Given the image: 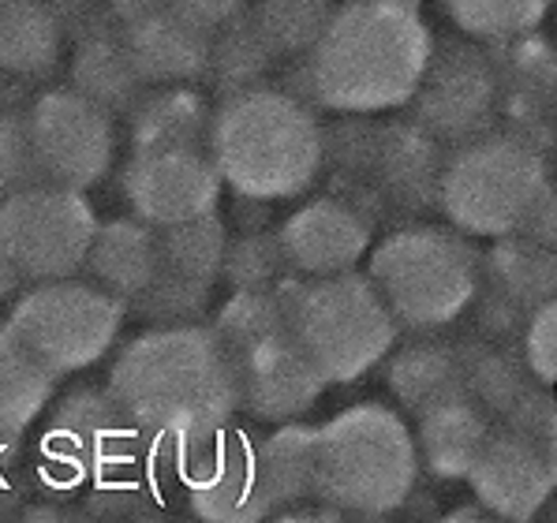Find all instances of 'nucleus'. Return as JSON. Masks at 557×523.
<instances>
[{
	"label": "nucleus",
	"mask_w": 557,
	"mask_h": 523,
	"mask_svg": "<svg viewBox=\"0 0 557 523\" xmlns=\"http://www.w3.org/2000/svg\"><path fill=\"white\" fill-rule=\"evenodd\" d=\"M434 34L416 8L356 0L333 8L311 53L293 60L285 90L337 116H379L405 109L423 79Z\"/></svg>",
	"instance_id": "1"
},
{
	"label": "nucleus",
	"mask_w": 557,
	"mask_h": 523,
	"mask_svg": "<svg viewBox=\"0 0 557 523\" xmlns=\"http://www.w3.org/2000/svg\"><path fill=\"white\" fill-rule=\"evenodd\" d=\"M109 393L150 441L184 449L221 431L239 411L228 348L206 322L147 325L116 351Z\"/></svg>",
	"instance_id": "2"
},
{
	"label": "nucleus",
	"mask_w": 557,
	"mask_h": 523,
	"mask_svg": "<svg viewBox=\"0 0 557 523\" xmlns=\"http://www.w3.org/2000/svg\"><path fill=\"white\" fill-rule=\"evenodd\" d=\"M210 158L221 184L244 202L296 199L325 169V127L307 101L262 83L218 98Z\"/></svg>",
	"instance_id": "3"
},
{
	"label": "nucleus",
	"mask_w": 557,
	"mask_h": 523,
	"mask_svg": "<svg viewBox=\"0 0 557 523\" xmlns=\"http://www.w3.org/2000/svg\"><path fill=\"white\" fill-rule=\"evenodd\" d=\"M445 146L416 120L374 124L371 116H345L325 132V169L337 179L341 199L367 217H416L438 210Z\"/></svg>",
	"instance_id": "4"
},
{
	"label": "nucleus",
	"mask_w": 557,
	"mask_h": 523,
	"mask_svg": "<svg viewBox=\"0 0 557 523\" xmlns=\"http://www.w3.org/2000/svg\"><path fill=\"white\" fill-rule=\"evenodd\" d=\"M273 296L281 299L299 348L314 363L325 385L359 382L397 345L400 325L385 307L374 281L359 270L330 277L288 273Z\"/></svg>",
	"instance_id": "5"
},
{
	"label": "nucleus",
	"mask_w": 557,
	"mask_h": 523,
	"mask_svg": "<svg viewBox=\"0 0 557 523\" xmlns=\"http://www.w3.org/2000/svg\"><path fill=\"white\" fill-rule=\"evenodd\" d=\"M416 434L385 404H352L319 426V501L341 516H389L416 494Z\"/></svg>",
	"instance_id": "6"
},
{
	"label": "nucleus",
	"mask_w": 557,
	"mask_h": 523,
	"mask_svg": "<svg viewBox=\"0 0 557 523\" xmlns=\"http://www.w3.org/2000/svg\"><path fill=\"white\" fill-rule=\"evenodd\" d=\"M210 325L233 359L239 411L259 423H293L319 404L325 378L299 348L273 291H233Z\"/></svg>",
	"instance_id": "7"
},
{
	"label": "nucleus",
	"mask_w": 557,
	"mask_h": 523,
	"mask_svg": "<svg viewBox=\"0 0 557 523\" xmlns=\"http://www.w3.org/2000/svg\"><path fill=\"white\" fill-rule=\"evenodd\" d=\"M367 277L382 291L400 329L434 333L475 303L483 251L453 225H405L367 254Z\"/></svg>",
	"instance_id": "8"
},
{
	"label": "nucleus",
	"mask_w": 557,
	"mask_h": 523,
	"mask_svg": "<svg viewBox=\"0 0 557 523\" xmlns=\"http://www.w3.org/2000/svg\"><path fill=\"white\" fill-rule=\"evenodd\" d=\"M550 179V153L494 127L445 150L438 210L457 233L502 239L517 233Z\"/></svg>",
	"instance_id": "9"
},
{
	"label": "nucleus",
	"mask_w": 557,
	"mask_h": 523,
	"mask_svg": "<svg viewBox=\"0 0 557 523\" xmlns=\"http://www.w3.org/2000/svg\"><path fill=\"white\" fill-rule=\"evenodd\" d=\"M127 303L94 281L60 277L20 291L8 311V329L27 345L57 378L101 363L116 345Z\"/></svg>",
	"instance_id": "10"
},
{
	"label": "nucleus",
	"mask_w": 557,
	"mask_h": 523,
	"mask_svg": "<svg viewBox=\"0 0 557 523\" xmlns=\"http://www.w3.org/2000/svg\"><path fill=\"white\" fill-rule=\"evenodd\" d=\"M150 449V437L127 419L116 397L94 385L64 393L49 411L46 434H41V483L60 494L79 486H98L109 478L127 475Z\"/></svg>",
	"instance_id": "11"
},
{
	"label": "nucleus",
	"mask_w": 557,
	"mask_h": 523,
	"mask_svg": "<svg viewBox=\"0 0 557 523\" xmlns=\"http://www.w3.org/2000/svg\"><path fill=\"white\" fill-rule=\"evenodd\" d=\"M98 225L87 191L38 184L0 202V251L27 285L75 277L87 265Z\"/></svg>",
	"instance_id": "12"
},
{
	"label": "nucleus",
	"mask_w": 557,
	"mask_h": 523,
	"mask_svg": "<svg viewBox=\"0 0 557 523\" xmlns=\"http://www.w3.org/2000/svg\"><path fill=\"white\" fill-rule=\"evenodd\" d=\"M405 109L445 150L494 132L498 127V75H494L491 49L475 38L434 41L423 79Z\"/></svg>",
	"instance_id": "13"
},
{
	"label": "nucleus",
	"mask_w": 557,
	"mask_h": 523,
	"mask_svg": "<svg viewBox=\"0 0 557 523\" xmlns=\"http://www.w3.org/2000/svg\"><path fill=\"white\" fill-rule=\"evenodd\" d=\"M173 475L187 509L206 523H259L273 516L259 468V437L244 426H221L173 449Z\"/></svg>",
	"instance_id": "14"
},
{
	"label": "nucleus",
	"mask_w": 557,
	"mask_h": 523,
	"mask_svg": "<svg viewBox=\"0 0 557 523\" xmlns=\"http://www.w3.org/2000/svg\"><path fill=\"white\" fill-rule=\"evenodd\" d=\"M23 109H27L30 146L46 184L90 191L109 176L116 158L113 113L72 87L41 90Z\"/></svg>",
	"instance_id": "15"
},
{
	"label": "nucleus",
	"mask_w": 557,
	"mask_h": 523,
	"mask_svg": "<svg viewBox=\"0 0 557 523\" xmlns=\"http://www.w3.org/2000/svg\"><path fill=\"white\" fill-rule=\"evenodd\" d=\"M124 202L139 221L153 228L191 221L213 213L221 202V173L210 158V146L169 142L127 150L124 173H120Z\"/></svg>",
	"instance_id": "16"
},
{
	"label": "nucleus",
	"mask_w": 557,
	"mask_h": 523,
	"mask_svg": "<svg viewBox=\"0 0 557 523\" xmlns=\"http://www.w3.org/2000/svg\"><path fill=\"white\" fill-rule=\"evenodd\" d=\"M550 299H557V247L502 236L483 251V285L468 311L483 340L520 345L528 319Z\"/></svg>",
	"instance_id": "17"
},
{
	"label": "nucleus",
	"mask_w": 557,
	"mask_h": 523,
	"mask_svg": "<svg viewBox=\"0 0 557 523\" xmlns=\"http://www.w3.org/2000/svg\"><path fill=\"white\" fill-rule=\"evenodd\" d=\"M498 75V127L539 150H557V46L531 30L509 41H491Z\"/></svg>",
	"instance_id": "18"
},
{
	"label": "nucleus",
	"mask_w": 557,
	"mask_h": 523,
	"mask_svg": "<svg viewBox=\"0 0 557 523\" xmlns=\"http://www.w3.org/2000/svg\"><path fill=\"white\" fill-rule=\"evenodd\" d=\"M468 486L494 520L520 523L546 509L550 494L557 490V478L535 434L498 426L491 434V441H486V449L479 452Z\"/></svg>",
	"instance_id": "19"
},
{
	"label": "nucleus",
	"mask_w": 557,
	"mask_h": 523,
	"mask_svg": "<svg viewBox=\"0 0 557 523\" xmlns=\"http://www.w3.org/2000/svg\"><path fill=\"white\" fill-rule=\"evenodd\" d=\"M277 236L293 273L330 277V273L356 270L371 254L374 221L341 195H319L288 213Z\"/></svg>",
	"instance_id": "20"
},
{
	"label": "nucleus",
	"mask_w": 557,
	"mask_h": 523,
	"mask_svg": "<svg viewBox=\"0 0 557 523\" xmlns=\"http://www.w3.org/2000/svg\"><path fill=\"white\" fill-rule=\"evenodd\" d=\"M468 363V397L475 400L494 426L535 434L539 419L550 404L554 385L539 382L528 366L524 348L502 340H460Z\"/></svg>",
	"instance_id": "21"
},
{
	"label": "nucleus",
	"mask_w": 557,
	"mask_h": 523,
	"mask_svg": "<svg viewBox=\"0 0 557 523\" xmlns=\"http://www.w3.org/2000/svg\"><path fill=\"white\" fill-rule=\"evenodd\" d=\"M120 38L127 46L135 72L147 87H173V83H206L210 75L213 34L180 15L173 4L124 23Z\"/></svg>",
	"instance_id": "22"
},
{
	"label": "nucleus",
	"mask_w": 557,
	"mask_h": 523,
	"mask_svg": "<svg viewBox=\"0 0 557 523\" xmlns=\"http://www.w3.org/2000/svg\"><path fill=\"white\" fill-rule=\"evenodd\" d=\"M67 87L90 98L113 116H127L150 87L135 72L120 27L101 8L98 15L83 12V27H75V53L67 64Z\"/></svg>",
	"instance_id": "23"
},
{
	"label": "nucleus",
	"mask_w": 557,
	"mask_h": 523,
	"mask_svg": "<svg viewBox=\"0 0 557 523\" xmlns=\"http://www.w3.org/2000/svg\"><path fill=\"white\" fill-rule=\"evenodd\" d=\"M382 363L385 385L408 415H423L426 408L468 397V363L460 340L416 337L408 345H393Z\"/></svg>",
	"instance_id": "24"
},
{
	"label": "nucleus",
	"mask_w": 557,
	"mask_h": 523,
	"mask_svg": "<svg viewBox=\"0 0 557 523\" xmlns=\"http://www.w3.org/2000/svg\"><path fill=\"white\" fill-rule=\"evenodd\" d=\"M494 431H498L494 419L471 397L426 408L423 415H416V431H411L416 434L419 468L431 478H442V483L468 478Z\"/></svg>",
	"instance_id": "25"
},
{
	"label": "nucleus",
	"mask_w": 557,
	"mask_h": 523,
	"mask_svg": "<svg viewBox=\"0 0 557 523\" xmlns=\"http://www.w3.org/2000/svg\"><path fill=\"white\" fill-rule=\"evenodd\" d=\"M67 23L49 0H0V75L49 79L60 64Z\"/></svg>",
	"instance_id": "26"
},
{
	"label": "nucleus",
	"mask_w": 557,
	"mask_h": 523,
	"mask_svg": "<svg viewBox=\"0 0 557 523\" xmlns=\"http://www.w3.org/2000/svg\"><path fill=\"white\" fill-rule=\"evenodd\" d=\"M83 270H87L94 285H101L106 291H113L116 299L132 303L153 281V273L161 270L158 228L139 221L135 213L132 217L101 221Z\"/></svg>",
	"instance_id": "27"
},
{
	"label": "nucleus",
	"mask_w": 557,
	"mask_h": 523,
	"mask_svg": "<svg viewBox=\"0 0 557 523\" xmlns=\"http://www.w3.org/2000/svg\"><path fill=\"white\" fill-rule=\"evenodd\" d=\"M210 98L195 83H173V87H150L139 105L127 113V150L139 146H169L195 142L210 146Z\"/></svg>",
	"instance_id": "28"
},
{
	"label": "nucleus",
	"mask_w": 557,
	"mask_h": 523,
	"mask_svg": "<svg viewBox=\"0 0 557 523\" xmlns=\"http://www.w3.org/2000/svg\"><path fill=\"white\" fill-rule=\"evenodd\" d=\"M259 468L273 516L293 505L319 501V426L277 423V431L259 437Z\"/></svg>",
	"instance_id": "29"
},
{
	"label": "nucleus",
	"mask_w": 557,
	"mask_h": 523,
	"mask_svg": "<svg viewBox=\"0 0 557 523\" xmlns=\"http://www.w3.org/2000/svg\"><path fill=\"white\" fill-rule=\"evenodd\" d=\"M53 389L57 374L8 325H0V437L23 441L34 419L49 408Z\"/></svg>",
	"instance_id": "30"
},
{
	"label": "nucleus",
	"mask_w": 557,
	"mask_h": 523,
	"mask_svg": "<svg viewBox=\"0 0 557 523\" xmlns=\"http://www.w3.org/2000/svg\"><path fill=\"white\" fill-rule=\"evenodd\" d=\"M277 64H281L277 53L265 46V38L255 27L251 15H239V20L213 34L210 75H206V83L218 90V98H225V94L262 87Z\"/></svg>",
	"instance_id": "31"
},
{
	"label": "nucleus",
	"mask_w": 557,
	"mask_h": 523,
	"mask_svg": "<svg viewBox=\"0 0 557 523\" xmlns=\"http://www.w3.org/2000/svg\"><path fill=\"white\" fill-rule=\"evenodd\" d=\"M161 265L180 273V277L202 281V285H218L221 265H225L228 247V225L221 213H202L191 221H176V225L158 228Z\"/></svg>",
	"instance_id": "32"
},
{
	"label": "nucleus",
	"mask_w": 557,
	"mask_h": 523,
	"mask_svg": "<svg viewBox=\"0 0 557 523\" xmlns=\"http://www.w3.org/2000/svg\"><path fill=\"white\" fill-rule=\"evenodd\" d=\"M333 8H337L333 0H251L247 15L281 64H293L322 38Z\"/></svg>",
	"instance_id": "33"
},
{
	"label": "nucleus",
	"mask_w": 557,
	"mask_h": 523,
	"mask_svg": "<svg viewBox=\"0 0 557 523\" xmlns=\"http://www.w3.org/2000/svg\"><path fill=\"white\" fill-rule=\"evenodd\" d=\"M442 4L468 38L491 46L539 30L554 0H442Z\"/></svg>",
	"instance_id": "34"
},
{
	"label": "nucleus",
	"mask_w": 557,
	"mask_h": 523,
	"mask_svg": "<svg viewBox=\"0 0 557 523\" xmlns=\"http://www.w3.org/2000/svg\"><path fill=\"white\" fill-rule=\"evenodd\" d=\"M288 273H293V265L285 259L277 233L247 228L239 236H228L221 281H228L233 291H273Z\"/></svg>",
	"instance_id": "35"
},
{
	"label": "nucleus",
	"mask_w": 557,
	"mask_h": 523,
	"mask_svg": "<svg viewBox=\"0 0 557 523\" xmlns=\"http://www.w3.org/2000/svg\"><path fill=\"white\" fill-rule=\"evenodd\" d=\"M210 291L213 285L180 277L161 265L150 285L127 303V314H135L143 325H191L210 311Z\"/></svg>",
	"instance_id": "36"
},
{
	"label": "nucleus",
	"mask_w": 557,
	"mask_h": 523,
	"mask_svg": "<svg viewBox=\"0 0 557 523\" xmlns=\"http://www.w3.org/2000/svg\"><path fill=\"white\" fill-rule=\"evenodd\" d=\"M46 184L34 158L30 132H27V109L12 105L0 109V202L15 191Z\"/></svg>",
	"instance_id": "37"
},
{
	"label": "nucleus",
	"mask_w": 557,
	"mask_h": 523,
	"mask_svg": "<svg viewBox=\"0 0 557 523\" xmlns=\"http://www.w3.org/2000/svg\"><path fill=\"white\" fill-rule=\"evenodd\" d=\"M520 348H524V359L535 371V378L557 389V299L543 303L531 314L524 337H520Z\"/></svg>",
	"instance_id": "38"
},
{
	"label": "nucleus",
	"mask_w": 557,
	"mask_h": 523,
	"mask_svg": "<svg viewBox=\"0 0 557 523\" xmlns=\"http://www.w3.org/2000/svg\"><path fill=\"white\" fill-rule=\"evenodd\" d=\"M512 236L557 247V179H550V184L539 191V199L531 202V210L524 213V221H520V228Z\"/></svg>",
	"instance_id": "39"
},
{
	"label": "nucleus",
	"mask_w": 557,
	"mask_h": 523,
	"mask_svg": "<svg viewBox=\"0 0 557 523\" xmlns=\"http://www.w3.org/2000/svg\"><path fill=\"white\" fill-rule=\"evenodd\" d=\"M173 8L191 23H199L202 30L218 34L221 27L239 20V15H247L251 0H173Z\"/></svg>",
	"instance_id": "40"
},
{
	"label": "nucleus",
	"mask_w": 557,
	"mask_h": 523,
	"mask_svg": "<svg viewBox=\"0 0 557 523\" xmlns=\"http://www.w3.org/2000/svg\"><path fill=\"white\" fill-rule=\"evenodd\" d=\"M169 4H173V0H106V12L116 27H124V23L158 12V8H169Z\"/></svg>",
	"instance_id": "41"
},
{
	"label": "nucleus",
	"mask_w": 557,
	"mask_h": 523,
	"mask_svg": "<svg viewBox=\"0 0 557 523\" xmlns=\"http://www.w3.org/2000/svg\"><path fill=\"white\" fill-rule=\"evenodd\" d=\"M535 437H539V445H543L546 460H550V471H554V478H557V389L550 393V404H546L543 419H539Z\"/></svg>",
	"instance_id": "42"
},
{
	"label": "nucleus",
	"mask_w": 557,
	"mask_h": 523,
	"mask_svg": "<svg viewBox=\"0 0 557 523\" xmlns=\"http://www.w3.org/2000/svg\"><path fill=\"white\" fill-rule=\"evenodd\" d=\"M23 285H27V281L20 277V270H15V265L8 262V254L0 251V303H4V299H12V296H20Z\"/></svg>",
	"instance_id": "43"
},
{
	"label": "nucleus",
	"mask_w": 557,
	"mask_h": 523,
	"mask_svg": "<svg viewBox=\"0 0 557 523\" xmlns=\"http://www.w3.org/2000/svg\"><path fill=\"white\" fill-rule=\"evenodd\" d=\"M449 520H494V516L486 512V505L471 501V505H465V509H453V512H449Z\"/></svg>",
	"instance_id": "44"
},
{
	"label": "nucleus",
	"mask_w": 557,
	"mask_h": 523,
	"mask_svg": "<svg viewBox=\"0 0 557 523\" xmlns=\"http://www.w3.org/2000/svg\"><path fill=\"white\" fill-rule=\"evenodd\" d=\"M49 4H53L57 12L67 20V15H83V12H90L94 0H49Z\"/></svg>",
	"instance_id": "45"
},
{
	"label": "nucleus",
	"mask_w": 557,
	"mask_h": 523,
	"mask_svg": "<svg viewBox=\"0 0 557 523\" xmlns=\"http://www.w3.org/2000/svg\"><path fill=\"white\" fill-rule=\"evenodd\" d=\"M341 4H356V0H341ZM385 4H405V8H416V12H419V4H423V0H385Z\"/></svg>",
	"instance_id": "46"
},
{
	"label": "nucleus",
	"mask_w": 557,
	"mask_h": 523,
	"mask_svg": "<svg viewBox=\"0 0 557 523\" xmlns=\"http://www.w3.org/2000/svg\"><path fill=\"white\" fill-rule=\"evenodd\" d=\"M8 497H12V490H4V486H0V516H4V509H8Z\"/></svg>",
	"instance_id": "47"
},
{
	"label": "nucleus",
	"mask_w": 557,
	"mask_h": 523,
	"mask_svg": "<svg viewBox=\"0 0 557 523\" xmlns=\"http://www.w3.org/2000/svg\"><path fill=\"white\" fill-rule=\"evenodd\" d=\"M554 4H557V0H554Z\"/></svg>",
	"instance_id": "48"
}]
</instances>
